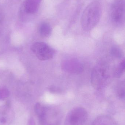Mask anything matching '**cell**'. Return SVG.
Instances as JSON below:
<instances>
[{
    "instance_id": "6da1fadb",
    "label": "cell",
    "mask_w": 125,
    "mask_h": 125,
    "mask_svg": "<svg viewBox=\"0 0 125 125\" xmlns=\"http://www.w3.org/2000/svg\"><path fill=\"white\" fill-rule=\"evenodd\" d=\"M110 64L102 60L95 66L92 71L91 83L92 86L97 90L105 88L110 82L112 75L113 76Z\"/></svg>"
},
{
    "instance_id": "7a4b0ae2",
    "label": "cell",
    "mask_w": 125,
    "mask_h": 125,
    "mask_svg": "<svg viewBox=\"0 0 125 125\" xmlns=\"http://www.w3.org/2000/svg\"><path fill=\"white\" fill-rule=\"evenodd\" d=\"M102 8L100 4L97 1L89 4L81 16V23L82 28L86 31L92 30L100 20Z\"/></svg>"
},
{
    "instance_id": "3957f363",
    "label": "cell",
    "mask_w": 125,
    "mask_h": 125,
    "mask_svg": "<svg viewBox=\"0 0 125 125\" xmlns=\"http://www.w3.org/2000/svg\"><path fill=\"white\" fill-rule=\"evenodd\" d=\"M32 51L35 53L37 58L41 61L51 59L55 54L54 50L43 42H37L32 46Z\"/></svg>"
},
{
    "instance_id": "277c9868",
    "label": "cell",
    "mask_w": 125,
    "mask_h": 125,
    "mask_svg": "<svg viewBox=\"0 0 125 125\" xmlns=\"http://www.w3.org/2000/svg\"><path fill=\"white\" fill-rule=\"evenodd\" d=\"M87 117V114L84 109L81 107L75 108L67 116L66 125H82Z\"/></svg>"
},
{
    "instance_id": "5b68a950",
    "label": "cell",
    "mask_w": 125,
    "mask_h": 125,
    "mask_svg": "<svg viewBox=\"0 0 125 125\" xmlns=\"http://www.w3.org/2000/svg\"><path fill=\"white\" fill-rule=\"evenodd\" d=\"M125 6L122 1L114 3L112 7L110 14L112 22L116 25L122 23L125 20Z\"/></svg>"
},
{
    "instance_id": "8992f818",
    "label": "cell",
    "mask_w": 125,
    "mask_h": 125,
    "mask_svg": "<svg viewBox=\"0 0 125 125\" xmlns=\"http://www.w3.org/2000/svg\"><path fill=\"white\" fill-rule=\"evenodd\" d=\"M63 70L68 73L79 74L83 72L84 67L81 62L73 59L64 61L61 64Z\"/></svg>"
},
{
    "instance_id": "52a82bcc",
    "label": "cell",
    "mask_w": 125,
    "mask_h": 125,
    "mask_svg": "<svg viewBox=\"0 0 125 125\" xmlns=\"http://www.w3.org/2000/svg\"><path fill=\"white\" fill-rule=\"evenodd\" d=\"M14 117V112L9 106H0V125H10Z\"/></svg>"
},
{
    "instance_id": "ba28073f",
    "label": "cell",
    "mask_w": 125,
    "mask_h": 125,
    "mask_svg": "<svg viewBox=\"0 0 125 125\" xmlns=\"http://www.w3.org/2000/svg\"><path fill=\"white\" fill-rule=\"evenodd\" d=\"M40 0H26L25 10L29 14H34L38 10Z\"/></svg>"
},
{
    "instance_id": "9c48e42d",
    "label": "cell",
    "mask_w": 125,
    "mask_h": 125,
    "mask_svg": "<svg viewBox=\"0 0 125 125\" xmlns=\"http://www.w3.org/2000/svg\"><path fill=\"white\" fill-rule=\"evenodd\" d=\"M125 60L124 59L114 68L113 72V76L119 78L122 76L125 72Z\"/></svg>"
},
{
    "instance_id": "30bf717a",
    "label": "cell",
    "mask_w": 125,
    "mask_h": 125,
    "mask_svg": "<svg viewBox=\"0 0 125 125\" xmlns=\"http://www.w3.org/2000/svg\"><path fill=\"white\" fill-rule=\"evenodd\" d=\"M52 29L51 27L48 23H43L40 27L39 32L40 35L43 37H49L51 34Z\"/></svg>"
},
{
    "instance_id": "8fae6325",
    "label": "cell",
    "mask_w": 125,
    "mask_h": 125,
    "mask_svg": "<svg viewBox=\"0 0 125 125\" xmlns=\"http://www.w3.org/2000/svg\"><path fill=\"white\" fill-rule=\"evenodd\" d=\"M34 108L35 113L42 119L45 114V108L39 103H37L35 105Z\"/></svg>"
},
{
    "instance_id": "7c38bea8",
    "label": "cell",
    "mask_w": 125,
    "mask_h": 125,
    "mask_svg": "<svg viewBox=\"0 0 125 125\" xmlns=\"http://www.w3.org/2000/svg\"><path fill=\"white\" fill-rule=\"evenodd\" d=\"M111 53L114 57L116 58H121L123 55L122 50L116 46H114L111 48Z\"/></svg>"
},
{
    "instance_id": "4fadbf2b",
    "label": "cell",
    "mask_w": 125,
    "mask_h": 125,
    "mask_svg": "<svg viewBox=\"0 0 125 125\" xmlns=\"http://www.w3.org/2000/svg\"><path fill=\"white\" fill-rule=\"evenodd\" d=\"M125 82H122L118 86L117 93L118 97L120 98H123L125 95Z\"/></svg>"
},
{
    "instance_id": "5bb4252c",
    "label": "cell",
    "mask_w": 125,
    "mask_h": 125,
    "mask_svg": "<svg viewBox=\"0 0 125 125\" xmlns=\"http://www.w3.org/2000/svg\"><path fill=\"white\" fill-rule=\"evenodd\" d=\"M9 95V93L6 91H0V100L3 99L7 97Z\"/></svg>"
},
{
    "instance_id": "9a60e30c",
    "label": "cell",
    "mask_w": 125,
    "mask_h": 125,
    "mask_svg": "<svg viewBox=\"0 0 125 125\" xmlns=\"http://www.w3.org/2000/svg\"><path fill=\"white\" fill-rule=\"evenodd\" d=\"M27 125H35V122L33 117H30Z\"/></svg>"
}]
</instances>
